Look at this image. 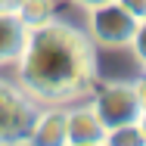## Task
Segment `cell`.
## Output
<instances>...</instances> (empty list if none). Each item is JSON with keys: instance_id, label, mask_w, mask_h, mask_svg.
I'll use <instances>...</instances> for the list:
<instances>
[{"instance_id": "6da1fadb", "label": "cell", "mask_w": 146, "mask_h": 146, "mask_svg": "<svg viewBox=\"0 0 146 146\" xmlns=\"http://www.w3.org/2000/svg\"><path fill=\"white\" fill-rule=\"evenodd\" d=\"M19 87L40 103H68L96 84L93 40L81 28L47 19L28 28L19 53Z\"/></svg>"}, {"instance_id": "7a4b0ae2", "label": "cell", "mask_w": 146, "mask_h": 146, "mask_svg": "<svg viewBox=\"0 0 146 146\" xmlns=\"http://www.w3.org/2000/svg\"><path fill=\"white\" fill-rule=\"evenodd\" d=\"M137 22L140 19L127 13L118 0H106L87 9V37L100 47H131Z\"/></svg>"}, {"instance_id": "3957f363", "label": "cell", "mask_w": 146, "mask_h": 146, "mask_svg": "<svg viewBox=\"0 0 146 146\" xmlns=\"http://www.w3.org/2000/svg\"><path fill=\"white\" fill-rule=\"evenodd\" d=\"M93 112L100 115L106 131H112V127H121V124L140 121L143 106L137 100L134 84H103L93 96Z\"/></svg>"}, {"instance_id": "277c9868", "label": "cell", "mask_w": 146, "mask_h": 146, "mask_svg": "<svg viewBox=\"0 0 146 146\" xmlns=\"http://www.w3.org/2000/svg\"><path fill=\"white\" fill-rule=\"evenodd\" d=\"M34 112V100L22 87L0 81V143H25Z\"/></svg>"}, {"instance_id": "5b68a950", "label": "cell", "mask_w": 146, "mask_h": 146, "mask_svg": "<svg viewBox=\"0 0 146 146\" xmlns=\"http://www.w3.org/2000/svg\"><path fill=\"white\" fill-rule=\"evenodd\" d=\"M106 140V127L93 106H78L65 112V143L72 146H96Z\"/></svg>"}, {"instance_id": "8992f818", "label": "cell", "mask_w": 146, "mask_h": 146, "mask_svg": "<svg viewBox=\"0 0 146 146\" xmlns=\"http://www.w3.org/2000/svg\"><path fill=\"white\" fill-rule=\"evenodd\" d=\"M28 143H44V146H59L65 143V109H47V112H34L28 127Z\"/></svg>"}, {"instance_id": "52a82bcc", "label": "cell", "mask_w": 146, "mask_h": 146, "mask_svg": "<svg viewBox=\"0 0 146 146\" xmlns=\"http://www.w3.org/2000/svg\"><path fill=\"white\" fill-rule=\"evenodd\" d=\"M28 37V25L16 16V9H0V65L16 62Z\"/></svg>"}, {"instance_id": "ba28073f", "label": "cell", "mask_w": 146, "mask_h": 146, "mask_svg": "<svg viewBox=\"0 0 146 146\" xmlns=\"http://www.w3.org/2000/svg\"><path fill=\"white\" fill-rule=\"evenodd\" d=\"M16 16H19L28 28H34V25L53 19V3H50V0H22V3L16 6Z\"/></svg>"}, {"instance_id": "9c48e42d", "label": "cell", "mask_w": 146, "mask_h": 146, "mask_svg": "<svg viewBox=\"0 0 146 146\" xmlns=\"http://www.w3.org/2000/svg\"><path fill=\"white\" fill-rule=\"evenodd\" d=\"M103 143H109V146H143L146 137H143L140 121H134V124H121V127L106 131V140Z\"/></svg>"}, {"instance_id": "30bf717a", "label": "cell", "mask_w": 146, "mask_h": 146, "mask_svg": "<svg viewBox=\"0 0 146 146\" xmlns=\"http://www.w3.org/2000/svg\"><path fill=\"white\" fill-rule=\"evenodd\" d=\"M131 50H134V56L137 62L146 68V16L137 22V31H134V40H131Z\"/></svg>"}, {"instance_id": "8fae6325", "label": "cell", "mask_w": 146, "mask_h": 146, "mask_svg": "<svg viewBox=\"0 0 146 146\" xmlns=\"http://www.w3.org/2000/svg\"><path fill=\"white\" fill-rule=\"evenodd\" d=\"M118 3H121L127 13H134L137 19H143V16H146V0H118Z\"/></svg>"}, {"instance_id": "7c38bea8", "label": "cell", "mask_w": 146, "mask_h": 146, "mask_svg": "<svg viewBox=\"0 0 146 146\" xmlns=\"http://www.w3.org/2000/svg\"><path fill=\"white\" fill-rule=\"evenodd\" d=\"M134 90H137V100H140V106H143V112H146V75L134 84Z\"/></svg>"}, {"instance_id": "4fadbf2b", "label": "cell", "mask_w": 146, "mask_h": 146, "mask_svg": "<svg viewBox=\"0 0 146 146\" xmlns=\"http://www.w3.org/2000/svg\"><path fill=\"white\" fill-rule=\"evenodd\" d=\"M22 0H0V9H16Z\"/></svg>"}, {"instance_id": "5bb4252c", "label": "cell", "mask_w": 146, "mask_h": 146, "mask_svg": "<svg viewBox=\"0 0 146 146\" xmlns=\"http://www.w3.org/2000/svg\"><path fill=\"white\" fill-rule=\"evenodd\" d=\"M75 3H81L84 9H90V6H100V3H106V0H75Z\"/></svg>"}, {"instance_id": "9a60e30c", "label": "cell", "mask_w": 146, "mask_h": 146, "mask_svg": "<svg viewBox=\"0 0 146 146\" xmlns=\"http://www.w3.org/2000/svg\"><path fill=\"white\" fill-rule=\"evenodd\" d=\"M140 127H143V137H146V112L140 115Z\"/></svg>"}]
</instances>
